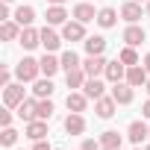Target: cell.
Returning a JSON list of instances; mask_svg holds the SVG:
<instances>
[{
	"mask_svg": "<svg viewBox=\"0 0 150 150\" xmlns=\"http://www.w3.org/2000/svg\"><path fill=\"white\" fill-rule=\"evenodd\" d=\"M38 74H41V62L38 59H21L18 65H15V77H18V83H35L38 80Z\"/></svg>",
	"mask_w": 150,
	"mask_h": 150,
	"instance_id": "obj_1",
	"label": "cell"
},
{
	"mask_svg": "<svg viewBox=\"0 0 150 150\" xmlns=\"http://www.w3.org/2000/svg\"><path fill=\"white\" fill-rule=\"evenodd\" d=\"M24 100H27V97H24V83H9V86L3 88V103H6V109H18Z\"/></svg>",
	"mask_w": 150,
	"mask_h": 150,
	"instance_id": "obj_2",
	"label": "cell"
},
{
	"mask_svg": "<svg viewBox=\"0 0 150 150\" xmlns=\"http://www.w3.org/2000/svg\"><path fill=\"white\" fill-rule=\"evenodd\" d=\"M147 80H150V74H147V68H144L141 62L127 68V83H129L132 88H138V86H147Z\"/></svg>",
	"mask_w": 150,
	"mask_h": 150,
	"instance_id": "obj_3",
	"label": "cell"
},
{
	"mask_svg": "<svg viewBox=\"0 0 150 150\" xmlns=\"http://www.w3.org/2000/svg\"><path fill=\"white\" fill-rule=\"evenodd\" d=\"M62 38H65V41H86V24L68 21V24L62 27Z\"/></svg>",
	"mask_w": 150,
	"mask_h": 150,
	"instance_id": "obj_4",
	"label": "cell"
},
{
	"mask_svg": "<svg viewBox=\"0 0 150 150\" xmlns=\"http://www.w3.org/2000/svg\"><path fill=\"white\" fill-rule=\"evenodd\" d=\"M65 132H68V135H83V132H86V118H83V112H71V115L65 118Z\"/></svg>",
	"mask_w": 150,
	"mask_h": 150,
	"instance_id": "obj_5",
	"label": "cell"
},
{
	"mask_svg": "<svg viewBox=\"0 0 150 150\" xmlns=\"http://www.w3.org/2000/svg\"><path fill=\"white\" fill-rule=\"evenodd\" d=\"M112 97H115L121 106H127V103H132V97H135V94H132V86L121 80V83H112Z\"/></svg>",
	"mask_w": 150,
	"mask_h": 150,
	"instance_id": "obj_6",
	"label": "cell"
},
{
	"mask_svg": "<svg viewBox=\"0 0 150 150\" xmlns=\"http://www.w3.org/2000/svg\"><path fill=\"white\" fill-rule=\"evenodd\" d=\"M127 138H129L132 144H141L144 138H150V127H147L144 121H132L129 129H127Z\"/></svg>",
	"mask_w": 150,
	"mask_h": 150,
	"instance_id": "obj_7",
	"label": "cell"
},
{
	"mask_svg": "<svg viewBox=\"0 0 150 150\" xmlns=\"http://www.w3.org/2000/svg\"><path fill=\"white\" fill-rule=\"evenodd\" d=\"M106 59L103 56H88L86 62H83V71L88 74V77H100V74H106Z\"/></svg>",
	"mask_w": 150,
	"mask_h": 150,
	"instance_id": "obj_8",
	"label": "cell"
},
{
	"mask_svg": "<svg viewBox=\"0 0 150 150\" xmlns=\"http://www.w3.org/2000/svg\"><path fill=\"white\" fill-rule=\"evenodd\" d=\"M115 109H118V100L115 97H100V100H94V112H97V118H112L115 115Z\"/></svg>",
	"mask_w": 150,
	"mask_h": 150,
	"instance_id": "obj_9",
	"label": "cell"
},
{
	"mask_svg": "<svg viewBox=\"0 0 150 150\" xmlns=\"http://www.w3.org/2000/svg\"><path fill=\"white\" fill-rule=\"evenodd\" d=\"M106 80H109V83H121V80H127V65H124L121 59H115V62L106 65Z\"/></svg>",
	"mask_w": 150,
	"mask_h": 150,
	"instance_id": "obj_10",
	"label": "cell"
},
{
	"mask_svg": "<svg viewBox=\"0 0 150 150\" xmlns=\"http://www.w3.org/2000/svg\"><path fill=\"white\" fill-rule=\"evenodd\" d=\"M74 21H80V24H88V21H97V12L91 3H77L74 6Z\"/></svg>",
	"mask_w": 150,
	"mask_h": 150,
	"instance_id": "obj_11",
	"label": "cell"
},
{
	"mask_svg": "<svg viewBox=\"0 0 150 150\" xmlns=\"http://www.w3.org/2000/svg\"><path fill=\"white\" fill-rule=\"evenodd\" d=\"M144 38H147V33H144V30H141L138 24H129V27L124 30V41H127L129 47H138V44H141Z\"/></svg>",
	"mask_w": 150,
	"mask_h": 150,
	"instance_id": "obj_12",
	"label": "cell"
},
{
	"mask_svg": "<svg viewBox=\"0 0 150 150\" xmlns=\"http://www.w3.org/2000/svg\"><path fill=\"white\" fill-rule=\"evenodd\" d=\"M18 41L24 44V50H33V47H38V44H41V33H38V30H33V27H24Z\"/></svg>",
	"mask_w": 150,
	"mask_h": 150,
	"instance_id": "obj_13",
	"label": "cell"
},
{
	"mask_svg": "<svg viewBox=\"0 0 150 150\" xmlns=\"http://www.w3.org/2000/svg\"><path fill=\"white\" fill-rule=\"evenodd\" d=\"M27 138H33V141L47 138V121H41V118L30 121V124H27Z\"/></svg>",
	"mask_w": 150,
	"mask_h": 150,
	"instance_id": "obj_14",
	"label": "cell"
},
{
	"mask_svg": "<svg viewBox=\"0 0 150 150\" xmlns=\"http://www.w3.org/2000/svg\"><path fill=\"white\" fill-rule=\"evenodd\" d=\"M86 80H88V74H86L83 68L65 71V83H68V88H83V86H86Z\"/></svg>",
	"mask_w": 150,
	"mask_h": 150,
	"instance_id": "obj_15",
	"label": "cell"
},
{
	"mask_svg": "<svg viewBox=\"0 0 150 150\" xmlns=\"http://www.w3.org/2000/svg\"><path fill=\"white\" fill-rule=\"evenodd\" d=\"M47 27H59V24H68V12L65 6H47Z\"/></svg>",
	"mask_w": 150,
	"mask_h": 150,
	"instance_id": "obj_16",
	"label": "cell"
},
{
	"mask_svg": "<svg viewBox=\"0 0 150 150\" xmlns=\"http://www.w3.org/2000/svg\"><path fill=\"white\" fill-rule=\"evenodd\" d=\"M83 44H86V53L88 56H103V50H106V38L103 35H88Z\"/></svg>",
	"mask_w": 150,
	"mask_h": 150,
	"instance_id": "obj_17",
	"label": "cell"
},
{
	"mask_svg": "<svg viewBox=\"0 0 150 150\" xmlns=\"http://www.w3.org/2000/svg\"><path fill=\"white\" fill-rule=\"evenodd\" d=\"M65 103H68V112H86L88 97H86V91H71Z\"/></svg>",
	"mask_w": 150,
	"mask_h": 150,
	"instance_id": "obj_18",
	"label": "cell"
},
{
	"mask_svg": "<svg viewBox=\"0 0 150 150\" xmlns=\"http://www.w3.org/2000/svg\"><path fill=\"white\" fill-rule=\"evenodd\" d=\"M121 18H124L127 24H138V18H141V6L135 3V0L124 3V6H121Z\"/></svg>",
	"mask_w": 150,
	"mask_h": 150,
	"instance_id": "obj_19",
	"label": "cell"
},
{
	"mask_svg": "<svg viewBox=\"0 0 150 150\" xmlns=\"http://www.w3.org/2000/svg\"><path fill=\"white\" fill-rule=\"evenodd\" d=\"M41 44H44V50H47V53H53V50H59L62 35H56L50 27H44V30H41Z\"/></svg>",
	"mask_w": 150,
	"mask_h": 150,
	"instance_id": "obj_20",
	"label": "cell"
},
{
	"mask_svg": "<svg viewBox=\"0 0 150 150\" xmlns=\"http://www.w3.org/2000/svg\"><path fill=\"white\" fill-rule=\"evenodd\" d=\"M83 91H86L88 100H100V97H103V83H100L97 77H88L86 86H83Z\"/></svg>",
	"mask_w": 150,
	"mask_h": 150,
	"instance_id": "obj_21",
	"label": "cell"
},
{
	"mask_svg": "<svg viewBox=\"0 0 150 150\" xmlns=\"http://www.w3.org/2000/svg\"><path fill=\"white\" fill-rule=\"evenodd\" d=\"M21 24L18 21H3V27H0V35H3V41H15V38H21Z\"/></svg>",
	"mask_w": 150,
	"mask_h": 150,
	"instance_id": "obj_22",
	"label": "cell"
},
{
	"mask_svg": "<svg viewBox=\"0 0 150 150\" xmlns=\"http://www.w3.org/2000/svg\"><path fill=\"white\" fill-rule=\"evenodd\" d=\"M100 147H103V150H118V147H121V132H118V129H106V132L100 135Z\"/></svg>",
	"mask_w": 150,
	"mask_h": 150,
	"instance_id": "obj_23",
	"label": "cell"
},
{
	"mask_svg": "<svg viewBox=\"0 0 150 150\" xmlns=\"http://www.w3.org/2000/svg\"><path fill=\"white\" fill-rule=\"evenodd\" d=\"M38 62H41V74H44V77H53V74L62 68V62H59L56 56H50V53H44Z\"/></svg>",
	"mask_w": 150,
	"mask_h": 150,
	"instance_id": "obj_24",
	"label": "cell"
},
{
	"mask_svg": "<svg viewBox=\"0 0 150 150\" xmlns=\"http://www.w3.org/2000/svg\"><path fill=\"white\" fill-rule=\"evenodd\" d=\"M97 24H100L103 30H109V27H115V24H118V12H115L112 6H106V9H100V12H97Z\"/></svg>",
	"mask_w": 150,
	"mask_h": 150,
	"instance_id": "obj_25",
	"label": "cell"
},
{
	"mask_svg": "<svg viewBox=\"0 0 150 150\" xmlns=\"http://www.w3.org/2000/svg\"><path fill=\"white\" fill-rule=\"evenodd\" d=\"M35 106H38V100H24V103L18 106V118L27 121V124L35 121V118H38V115H35Z\"/></svg>",
	"mask_w": 150,
	"mask_h": 150,
	"instance_id": "obj_26",
	"label": "cell"
},
{
	"mask_svg": "<svg viewBox=\"0 0 150 150\" xmlns=\"http://www.w3.org/2000/svg\"><path fill=\"white\" fill-rule=\"evenodd\" d=\"M15 21H18L21 27H30V24L35 21V9H33V6H18V9H15Z\"/></svg>",
	"mask_w": 150,
	"mask_h": 150,
	"instance_id": "obj_27",
	"label": "cell"
},
{
	"mask_svg": "<svg viewBox=\"0 0 150 150\" xmlns=\"http://www.w3.org/2000/svg\"><path fill=\"white\" fill-rule=\"evenodd\" d=\"M35 115H38L41 121H50V118H53V103H50V97H38Z\"/></svg>",
	"mask_w": 150,
	"mask_h": 150,
	"instance_id": "obj_28",
	"label": "cell"
},
{
	"mask_svg": "<svg viewBox=\"0 0 150 150\" xmlns=\"http://www.w3.org/2000/svg\"><path fill=\"white\" fill-rule=\"evenodd\" d=\"M59 62H62V68H65V71H74V68H83V62H80V56L74 53V50H65Z\"/></svg>",
	"mask_w": 150,
	"mask_h": 150,
	"instance_id": "obj_29",
	"label": "cell"
},
{
	"mask_svg": "<svg viewBox=\"0 0 150 150\" xmlns=\"http://www.w3.org/2000/svg\"><path fill=\"white\" fill-rule=\"evenodd\" d=\"M33 91H35V97H50V94H53L50 77H47V80H35V83H33Z\"/></svg>",
	"mask_w": 150,
	"mask_h": 150,
	"instance_id": "obj_30",
	"label": "cell"
},
{
	"mask_svg": "<svg viewBox=\"0 0 150 150\" xmlns=\"http://www.w3.org/2000/svg\"><path fill=\"white\" fill-rule=\"evenodd\" d=\"M118 59H121L127 68H129V65H138V53H135V47H129V44H127V47L118 53Z\"/></svg>",
	"mask_w": 150,
	"mask_h": 150,
	"instance_id": "obj_31",
	"label": "cell"
},
{
	"mask_svg": "<svg viewBox=\"0 0 150 150\" xmlns=\"http://www.w3.org/2000/svg\"><path fill=\"white\" fill-rule=\"evenodd\" d=\"M0 141H3L6 147H12V144L18 141V132H15L12 127H3V135H0Z\"/></svg>",
	"mask_w": 150,
	"mask_h": 150,
	"instance_id": "obj_32",
	"label": "cell"
},
{
	"mask_svg": "<svg viewBox=\"0 0 150 150\" xmlns=\"http://www.w3.org/2000/svg\"><path fill=\"white\" fill-rule=\"evenodd\" d=\"M9 83H12V71H9V68H0V86L6 88Z\"/></svg>",
	"mask_w": 150,
	"mask_h": 150,
	"instance_id": "obj_33",
	"label": "cell"
},
{
	"mask_svg": "<svg viewBox=\"0 0 150 150\" xmlns=\"http://www.w3.org/2000/svg\"><path fill=\"white\" fill-rule=\"evenodd\" d=\"M80 150H103V147H100V141H94V138H86Z\"/></svg>",
	"mask_w": 150,
	"mask_h": 150,
	"instance_id": "obj_34",
	"label": "cell"
},
{
	"mask_svg": "<svg viewBox=\"0 0 150 150\" xmlns=\"http://www.w3.org/2000/svg\"><path fill=\"white\" fill-rule=\"evenodd\" d=\"M0 127H12V112H0Z\"/></svg>",
	"mask_w": 150,
	"mask_h": 150,
	"instance_id": "obj_35",
	"label": "cell"
},
{
	"mask_svg": "<svg viewBox=\"0 0 150 150\" xmlns=\"http://www.w3.org/2000/svg\"><path fill=\"white\" fill-rule=\"evenodd\" d=\"M33 150H53V147H50V141H44V138H41V141H35V144H33Z\"/></svg>",
	"mask_w": 150,
	"mask_h": 150,
	"instance_id": "obj_36",
	"label": "cell"
},
{
	"mask_svg": "<svg viewBox=\"0 0 150 150\" xmlns=\"http://www.w3.org/2000/svg\"><path fill=\"white\" fill-rule=\"evenodd\" d=\"M0 18H3V21H9V3H3V6H0Z\"/></svg>",
	"mask_w": 150,
	"mask_h": 150,
	"instance_id": "obj_37",
	"label": "cell"
},
{
	"mask_svg": "<svg viewBox=\"0 0 150 150\" xmlns=\"http://www.w3.org/2000/svg\"><path fill=\"white\" fill-rule=\"evenodd\" d=\"M141 115H144V118H150V100H147V103L141 106Z\"/></svg>",
	"mask_w": 150,
	"mask_h": 150,
	"instance_id": "obj_38",
	"label": "cell"
},
{
	"mask_svg": "<svg viewBox=\"0 0 150 150\" xmlns=\"http://www.w3.org/2000/svg\"><path fill=\"white\" fill-rule=\"evenodd\" d=\"M141 65H144V68H147V74H150V53H147V56L141 59Z\"/></svg>",
	"mask_w": 150,
	"mask_h": 150,
	"instance_id": "obj_39",
	"label": "cell"
},
{
	"mask_svg": "<svg viewBox=\"0 0 150 150\" xmlns=\"http://www.w3.org/2000/svg\"><path fill=\"white\" fill-rule=\"evenodd\" d=\"M47 3H50V6H62V3H65V0H47Z\"/></svg>",
	"mask_w": 150,
	"mask_h": 150,
	"instance_id": "obj_40",
	"label": "cell"
},
{
	"mask_svg": "<svg viewBox=\"0 0 150 150\" xmlns=\"http://www.w3.org/2000/svg\"><path fill=\"white\" fill-rule=\"evenodd\" d=\"M147 18H150V0H147Z\"/></svg>",
	"mask_w": 150,
	"mask_h": 150,
	"instance_id": "obj_41",
	"label": "cell"
},
{
	"mask_svg": "<svg viewBox=\"0 0 150 150\" xmlns=\"http://www.w3.org/2000/svg\"><path fill=\"white\" fill-rule=\"evenodd\" d=\"M144 88H147V94H150V80H147V86H144Z\"/></svg>",
	"mask_w": 150,
	"mask_h": 150,
	"instance_id": "obj_42",
	"label": "cell"
},
{
	"mask_svg": "<svg viewBox=\"0 0 150 150\" xmlns=\"http://www.w3.org/2000/svg\"><path fill=\"white\" fill-rule=\"evenodd\" d=\"M3 3H12V0H3Z\"/></svg>",
	"mask_w": 150,
	"mask_h": 150,
	"instance_id": "obj_43",
	"label": "cell"
},
{
	"mask_svg": "<svg viewBox=\"0 0 150 150\" xmlns=\"http://www.w3.org/2000/svg\"><path fill=\"white\" fill-rule=\"evenodd\" d=\"M135 3H144V0H135Z\"/></svg>",
	"mask_w": 150,
	"mask_h": 150,
	"instance_id": "obj_44",
	"label": "cell"
},
{
	"mask_svg": "<svg viewBox=\"0 0 150 150\" xmlns=\"http://www.w3.org/2000/svg\"><path fill=\"white\" fill-rule=\"evenodd\" d=\"M135 150H141V147H138V144H135Z\"/></svg>",
	"mask_w": 150,
	"mask_h": 150,
	"instance_id": "obj_45",
	"label": "cell"
},
{
	"mask_svg": "<svg viewBox=\"0 0 150 150\" xmlns=\"http://www.w3.org/2000/svg\"><path fill=\"white\" fill-rule=\"evenodd\" d=\"M118 150H121V147H118Z\"/></svg>",
	"mask_w": 150,
	"mask_h": 150,
	"instance_id": "obj_46",
	"label": "cell"
},
{
	"mask_svg": "<svg viewBox=\"0 0 150 150\" xmlns=\"http://www.w3.org/2000/svg\"><path fill=\"white\" fill-rule=\"evenodd\" d=\"M147 150H150V147H147Z\"/></svg>",
	"mask_w": 150,
	"mask_h": 150,
	"instance_id": "obj_47",
	"label": "cell"
}]
</instances>
